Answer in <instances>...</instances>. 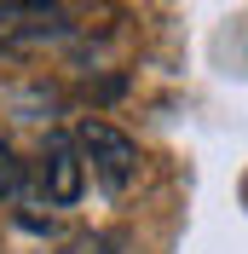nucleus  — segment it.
<instances>
[{"label":"nucleus","mask_w":248,"mask_h":254,"mask_svg":"<svg viewBox=\"0 0 248 254\" xmlns=\"http://www.w3.org/2000/svg\"><path fill=\"white\" fill-rule=\"evenodd\" d=\"M75 156L110 196H127L133 179H139V144L127 139L122 127H110V122H93V116H87V122L75 127Z\"/></svg>","instance_id":"1"},{"label":"nucleus","mask_w":248,"mask_h":254,"mask_svg":"<svg viewBox=\"0 0 248 254\" xmlns=\"http://www.w3.org/2000/svg\"><path fill=\"white\" fill-rule=\"evenodd\" d=\"M81 179H87V168H81V156H75V139H47L41 162H35V185L47 190V202L69 208L81 196Z\"/></svg>","instance_id":"2"},{"label":"nucleus","mask_w":248,"mask_h":254,"mask_svg":"<svg viewBox=\"0 0 248 254\" xmlns=\"http://www.w3.org/2000/svg\"><path fill=\"white\" fill-rule=\"evenodd\" d=\"M63 35L58 6H0V41H47Z\"/></svg>","instance_id":"3"},{"label":"nucleus","mask_w":248,"mask_h":254,"mask_svg":"<svg viewBox=\"0 0 248 254\" xmlns=\"http://www.w3.org/2000/svg\"><path fill=\"white\" fill-rule=\"evenodd\" d=\"M29 196V168L12 156V144L0 139V202H23Z\"/></svg>","instance_id":"4"}]
</instances>
